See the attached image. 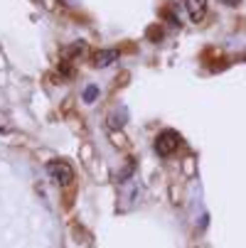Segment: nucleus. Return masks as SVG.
I'll use <instances>...</instances> for the list:
<instances>
[{"label": "nucleus", "instance_id": "nucleus-3", "mask_svg": "<svg viewBox=\"0 0 246 248\" xmlns=\"http://www.w3.org/2000/svg\"><path fill=\"white\" fill-rule=\"evenodd\" d=\"M185 10L192 22H202L207 15V0H185Z\"/></svg>", "mask_w": 246, "mask_h": 248}, {"label": "nucleus", "instance_id": "nucleus-6", "mask_svg": "<svg viewBox=\"0 0 246 248\" xmlns=\"http://www.w3.org/2000/svg\"><path fill=\"white\" fill-rule=\"evenodd\" d=\"M224 3H227V5H239L241 0H224Z\"/></svg>", "mask_w": 246, "mask_h": 248}, {"label": "nucleus", "instance_id": "nucleus-5", "mask_svg": "<svg viewBox=\"0 0 246 248\" xmlns=\"http://www.w3.org/2000/svg\"><path fill=\"white\" fill-rule=\"evenodd\" d=\"M96 98H98V86H89V89L84 91V101H86V103H94Z\"/></svg>", "mask_w": 246, "mask_h": 248}, {"label": "nucleus", "instance_id": "nucleus-4", "mask_svg": "<svg viewBox=\"0 0 246 248\" xmlns=\"http://www.w3.org/2000/svg\"><path fill=\"white\" fill-rule=\"evenodd\" d=\"M116 59H118V52H116V49H101V52H96V54H94V64H96L98 69L111 66Z\"/></svg>", "mask_w": 246, "mask_h": 248}, {"label": "nucleus", "instance_id": "nucleus-1", "mask_svg": "<svg viewBox=\"0 0 246 248\" xmlns=\"http://www.w3.org/2000/svg\"><path fill=\"white\" fill-rule=\"evenodd\" d=\"M178 148H180V135L175 133V130H163V133L155 138V153H158L160 157L172 155Z\"/></svg>", "mask_w": 246, "mask_h": 248}, {"label": "nucleus", "instance_id": "nucleus-2", "mask_svg": "<svg viewBox=\"0 0 246 248\" xmlns=\"http://www.w3.org/2000/svg\"><path fill=\"white\" fill-rule=\"evenodd\" d=\"M47 172H49V177L59 187H69V185L74 182V170H72V165H69V162H49L47 165Z\"/></svg>", "mask_w": 246, "mask_h": 248}]
</instances>
